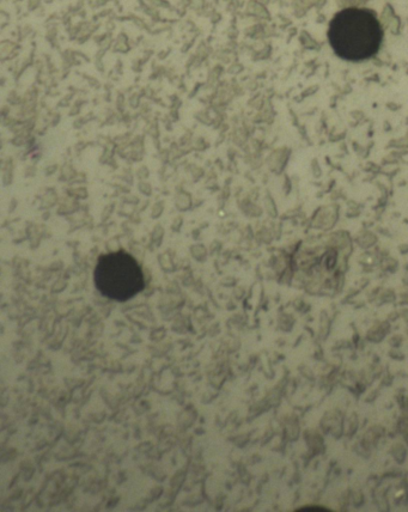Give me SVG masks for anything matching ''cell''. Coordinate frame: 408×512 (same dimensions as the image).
<instances>
[{"label":"cell","mask_w":408,"mask_h":512,"mask_svg":"<svg viewBox=\"0 0 408 512\" xmlns=\"http://www.w3.org/2000/svg\"><path fill=\"white\" fill-rule=\"evenodd\" d=\"M94 283L103 297L117 302L130 301L145 288L142 267L124 251L100 256L94 271Z\"/></svg>","instance_id":"7a4b0ae2"},{"label":"cell","mask_w":408,"mask_h":512,"mask_svg":"<svg viewBox=\"0 0 408 512\" xmlns=\"http://www.w3.org/2000/svg\"><path fill=\"white\" fill-rule=\"evenodd\" d=\"M383 30L379 18L368 9L347 8L330 23L328 40L338 57L363 62L380 50Z\"/></svg>","instance_id":"6da1fadb"}]
</instances>
